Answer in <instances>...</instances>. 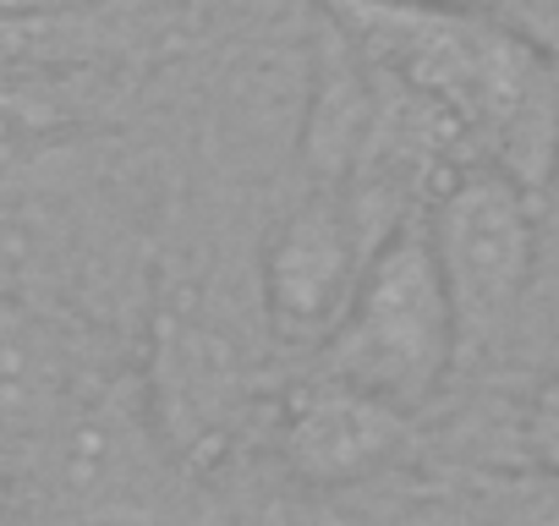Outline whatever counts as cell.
I'll return each instance as SVG.
<instances>
[{"mask_svg": "<svg viewBox=\"0 0 559 526\" xmlns=\"http://www.w3.org/2000/svg\"><path fill=\"white\" fill-rule=\"evenodd\" d=\"M116 357L56 308L0 286V488H28L78 395Z\"/></svg>", "mask_w": 559, "mask_h": 526, "instance_id": "cell-5", "label": "cell"}, {"mask_svg": "<svg viewBox=\"0 0 559 526\" xmlns=\"http://www.w3.org/2000/svg\"><path fill=\"white\" fill-rule=\"evenodd\" d=\"M461 362V324L439 275L423 219H401L368 252L346 324L319 351V373L384 395L401 411H423Z\"/></svg>", "mask_w": 559, "mask_h": 526, "instance_id": "cell-2", "label": "cell"}, {"mask_svg": "<svg viewBox=\"0 0 559 526\" xmlns=\"http://www.w3.org/2000/svg\"><path fill=\"white\" fill-rule=\"evenodd\" d=\"M455 7H483V12H499L504 0H455Z\"/></svg>", "mask_w": 559, "mask_h": 526, "instance_id": "cell-10", "label": "cell"}, {"mask_svg": "<svg viewBox=\"0 0 559 526\" xmlns=\"http://www.w3.org/2000/svg\"><path fill=\"white\" fill-rule=\"evenodd\" d=\"M176 471L143 373L116 357L78 395L17 504L78 526H127L159 510Z\"/></svg>", "mask_w": 559, "mask_h": 526, "instance_id": "cell-3", "label": "cell"}, {"mask_svg": "<svg viewBox=\"0 0 559 526\" xmlns=\"http://www.w3.org/2000/svg\"><path fill=\"white\" fill-rule=\"evenodd\" d=\"M428 241L461 324V357L488 346L521 308L537 263V198L493 165L455 170L428 198Z\"/></svg>", "mask_w": 559, "mask_h": 526, "instance_id": "cell-4", "label": "cell"}, {"mask_svg": "<svg viewBox=\"0 0 559 526\" xmlns=\"http://www.w3.org/2000/svg\"><path fill=\"white\" fill-rule=\"evenodd\" d=\"M368 67L423 99L466 148L537 203L559 176V61L504 12L455 0H352L330 23Z\"/></svg>", "mask_w": 559, "mask_h": 526, "instance_id": "cell-1", "label": "cell"}, {"mask_svg": "<svg viewBox=\"0 0 559 526\" xmlns=\"http://www.w3.org/2000/svg\"><path fill=\"white\" fill-rule=\"evenodd\" d=\"M308 7H313V12L324 17V23H335V17H341V12L352 7V0H308Z\"/></svg>", "mask_w": 559, "mask_h": 526, "instance_id": "cell-9", "label": "cell"}, {"mask_svg": "<svg viewBox=\"0 0 559 526\" xmlns=\"http://www.w3.org/2000/svg\"><path fill=\"white\" fill-rule=\"evenodd\" d=\"M412 433V411L373 390L313 373L274 406V455L308 488H352L384 471Z\"/></svg>", "mask_w": 559, "mask_h": 526, "instance_id": "cell-7", "label": "cell"}, {"mask_svg": "<svg viewBox=\"0 0 559 526\" xmlns=\"http://www.w3.org/2000/svg\"><path fill=\"white\" fill-rule=\"evenodd\" d=\"M521 439H526V455L537 461V471H548L559 482V368L532 390L526 417H521Z\"/></svg>", "mask_w": 559, "mask_h": 526, "instance_id": "cell-8", "label": "cell"}, {"mask_svg": "<svg viewBox=\"0 0 559 526\" xmlns=\"http://www.w3.org/2000/svg\"><path fill=\"white\" fill-rule=\"evenodd\" d=\"M368 252H373V241H362L357 208L341 192H319L280 219L263 247V263H258L263 319H269L274 340L324 351L330 335L352 313Z\"/></svg>", "mask_w": 559, "mask_h": 526, "instance_id": "cell-6", "label": "cell"}]
</instances>
